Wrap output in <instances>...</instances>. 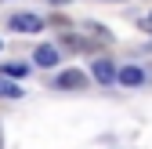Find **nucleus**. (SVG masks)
Masks as SVG:
<instances>
[{
    "mask_svg": "<svg viewBox=\"0 0 152 149\" xmlns=\"http://www.w3.org/2000/svg\"><path fill=\"white\" fill-rule=\"evenodd\" d=\"M7 26H11L15 33H40V29H44V22H40L36 15H15Z\"/></svg>",
    "mask_w": 152,
    "mask_h": 149,
    "instance_id": "obj_1",
    "label": "nucleus"
},
{
    "mask_svg": "<svg viewBox=\"0 0 152 149\" xmlns=\"http://www.w3.org/2000/svg\"><path fill=\"white\" fill-rule=\"evenodd\" d=\"M91 73H94V77H98L102 84H112V80H120V69L112 66L109 58H98V62H94V69H91Z\"/></svg>",
    "mask_w": 152,
    "mask_h": 149,
    "instance_id": "obj_2",
    "label": "nucleus"
},
{
    "mask_svg": "<svg viewBox=\"0 0 152 149\" xmlns=\"http://www.w3.org/2000/svg\"><path fill=\"white\" fill-rule=\"evenodd\" d=\"M54 84H58L62 91H72V87H83L87 77H83L80 69H65V73H58V80H54Z\"/></svg>",
    "mask_w": 152,
    "mask_h": 149,
    "instance_id": "obj_3",
    "label": "nucleus"
},
{
    "mask_svg": "<svg viewBox=\"0 0 152 149\" xmlns=\"http://www.w3.org/2000/svg\"><path fill=\"white\" fill-rule=\"evenodd\" d=\"M33 62H36V66H44V69H51V66H58V47H51V44H44V47H36V51H33Z\"/></svg>",
    "mask_w": 152,
    "mask_h": 149,
    "instance_id": "obj_4",
    "label": "nucleus"
},
{
    "mask_svg": "<svg viewBox=\"0 0 152 149\" xmlns=\"http://www.w3.org/2000/svg\"><path fill=\"white\" fill-rule=\"evenodd\" d=\"M120 84L123 87H138V84H145V73L138 66H127V69H120Z\"/></svg>",
    "mask_w": 152,
    "mask_h": 149,
    "instance_id": "obj_5",
    "label": "nucleus"
},
{
    "mask_svg": "<svg viewBox=\"0 0 152 149\" xmlns=\"http://www.w3.org/2000/svg\"><path fill=\"white\" fill-rule=\"evenodd\" d=\"M0 98H22V87L15 80H0Z\"/></svg>",
    "mask_w": 152,
    "mask_h": 149,
    "instance_id": "obj_6",
    "label": "nucleus"
},
{
    "mask_svg": "<svg viewBox=\"0 0 152 149\" xmlns=\"http://www.w3.org/2000/svg\"><path fill=\"white\" fill-rule=\"evenodd\" d=\"M4 73H7V77H26L29 66H26V62H7V66H4Z\"/></svg>",
    "mask_w": 152,
    "mask_h": 149,
    "instance_id": "obj_7",
    "label": "nucleus"
},
{
    "mask_svg": "<svg viewBox=\"0 0 152 149\" xmlns=\"http://www.w3.org/2000/svg\"><path fill=\"white\" fill-rule=\"evenodd\" d=\"M141 26H145V29L152 33V11H148V18H145V22H141Z\"/></svg>",
    "mask_w": 152,
    "mask_h": 149,
    "instance_id": "obj_8",
    "label": "nucleus"
}]
</instances>
